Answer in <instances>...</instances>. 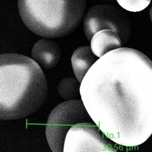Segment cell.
Returning a JSON list of instances; mask_svg holds the SVG:
<instances>
[{
	"label": "cell",
	"mask_w": 152,
	"mask_h": 152,
	"mask_svg": "<svg viewBox=\"0 0 152 152\" xmlns=\"http://www.w3.org/2000/svg\"><path fill=\"white\" fill-rule=\"evenodd\" d=\"M88 115L115 144L135 147L152 134V63L129 48L112 50L88 69L80 86Z\"/></svg>",
	"instance_id": "cell-1"
},
{
	"label": "cell",
	"mask_w": 152,
	"mask_h": 152,
	"mask_svg": "<svg viewBox=\"0 0 152 152\" xmlns=\"http://www.w3.org/2000/svg\"><path fill=\"white\" fill-rule=\"evenodd\" d=\"M41 67L28 56L0 55V120L27 117L37 111L48 96Z\"/></svg>",
	"instance_id": "cell-2"
},
{
	"label": "cell",
	"mask_w": 152,
	"mask_h": 152,
	"mask_svg": "<svg viewBox=\"0 0 152 152\" xmlns=\"http://www.w3.org/2000/svg\"><path fill=\"white\" fill-rule=\"evenodd\" d=\"M46 136L53 152L116 151L114 142L99 129L81 100L61 103L50 112Z\"/></svg>",
	"instance_id": "cell-3"
},
{
	"label": "cell",
	"mask_w": 152,
	"mask_h": 152,
	"mask_svg": "<svg viewBox=\"0 0 152 152\" xmlns=\"http://www.w3.org/2000/svg\"><path fill=\"white\" fill-rule=\"evenodd\" d=\"M87 0H18L20 15L27 28L44 38L72 32L82 21Z\"/></svg>",
	"instance_id": "cell-4"
},
{
	"label": "cell",
	"mask_w": 152,
	"mask_h": 152,
	"mask_svg": "<svg viewBox=\"0 0 152 152\" xmlns=\"http://www.w3.org/2000/svg\"><path fill=\"white\" fill-rule=\"evenodd\" d=\"M118 10L106 5H97L88 10L83 25L86 36L89 41L95 33L103 29L116 32L123 40L128 38L130 32L128 20Z\"/></svg>",
	"instance_id": "cell-5"
},
{
	"label": "cell",
	"mask_w": 152,
	"mask_h": 152,
	"mask_svg": "<svg viewBox=\"0 0 152 152\" xmlns=\"http://www.w3.org/2000/svg\"><path fill=\"white\" fill-rule=\"evenodd\" d=\"M61 49L54 41L42 39L37 41L31 50L32 59L45 69H50L55 66L60 60Z\"/></svg>",
	"instance_id": "cell-6"
},
{
	"label": "cell",
	"mask_w": 152,
	"mask_h": 152,
	"mask_svg": "<svg viewBox=\"0 0 152 152\" xmlns=\"http://www.w3.org/2000/svg\"><path fill=\"white\" fill-rule=\"evenodd\" d=\"M122 46V40L115 31L109 29L100 30L95 33L90 40V48L99 58L107 52Z\"/></svg>",
	"instance_id": "cell-7"
},
{
	"label": "cell",
	"mask_w": 152,
	"mask_h": 152,
	"mask_svg": "<svg viewBox=\"0 0 152 152\" xmlns=\"http://www.w3.org/2000/svg\"><path fill=\"white\" fill-rule=\"evenodd\" d=\"M98 59L91 51L90 46H81L74 50L71 56V64L74 75L80 83L88 69Z\"/></svg>",
	"instance_id": "cell-8"
},
{
	"label": "cell",
	"mask_w": 152,
	"mask_h": 152,
	"mask_svg": "<svg viewBox=\"0 0 152 152\" xmlns=\"http://www.w3.org/2000/svg\"><path fill=\"white\" fill-rule=\"evenodd\" d=\"M80 83L74 78L67 77L59 84L58 91L60 96L66 100H72L80 96Z\"/></svg>",
	"instance_id": "cell-9"
},
{
	"label": "cell",
	"mask_w": 152,
	"mask_h": 152,
	"mask_svg": "<svg viewBox=\"0 0 152 152\" xmlns=\"http://www.w3.org/2000/svg\"><path fill=\"white\" fill-rule=\"evenodd\" d=\"M151 0H116L124 10L131 12H138L147 8Z\"/></svg>",
	"instance_id": "cell-10"
}]
</instances>
